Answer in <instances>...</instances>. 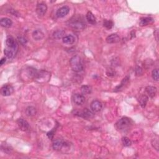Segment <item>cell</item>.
Wrapping results in <instances>:
<instances>
[{
  "instance_id": "cell-14",
  "label": "cell",
  "mask_w": 159,
  "mask_h": 159,
  "mask_svg": "<svg viewBox=\"0 0 159 159\" xmlns=\"http://www.w3.org/2000/svg\"><path fill=\"white\" fill-rule=\"evenodd\" d=\"M17 123L21 131H28L30 129V125L29 123L24 119H19L17 121Z\"/></svg>"
},
{
  "instance_id": "cell-29",
  "label": "cell",
  "mask_w": 159,
  "mask_h": 159,
  "mask_svg": "<svg viewBox=\"0 0 159 159\" xmlns=\"http://www.w3.org/2000/svg\"><path fill=\"white\" fill-rule=\"evenodd\" d=\"M152 76L155 81L158 80V69H154L152 73Z\"/></svg>"
},
{
  "instance_id": "cell-34",
  "label": "cell",
  "mask_w": 159,
  "mask_h": 159,
  "mask_svg": "<svg viewBox=\"0 0 159 159\" xmlns=\"http://www.w3.org/2000/svg\"><path fill=\"white\" fill-rule=\"evenodd\" d=\"M6 58H5V57H4V58H3L1 60V61H0V65H3V64H5V63L6 62Z\"/></svg>"
},
{
  "instance_id": "cell-28",
  "label": "cell",
  "mask_w": 159,
  "mask_h": 159,
  "mask_svg": "<svg viewBox=\"0 0 159 159\" xmlns=\"http://www.w3.org/2000/svg\"><path fill=\"white\" fill-rule=\"evenodd\" d=\"M104 26L108 29H111L113 27V22L111 20H105L104 23H103Z\"/></svg>"
},
{
  "instance_id": "cell-30",
  "label": "cell",
  "mask_w": 159,
  "mask_h": 159,
  "mask_svg": "<svg viewBox=\"0 0 159 159\" xmlns=\"http://www.w3.org/2000/svg\"><path fill=\"white\" fill-rule=\"evenodd\" d=\"M1 148H2V150H4V152L6 153H9V152H11V151L12 150V149H11V147L7 145H5V147L1 146Z\"/></svg>"
},
{
  "instance_id": "cell-26",
  "label": "cell",
  "mask_w": 159,
  "mask_h": 159,
  "mask_svg": "<svg viewBox=\"0 0 159 159\" xmlns=\"http://www.w3.org/2000/svg\"><path fill=\"white\" fill-rule=\"evenodd\" d=\"M129 77L128 76H126V77H125L124 78L123 80V81H122V82L120 84V85L119 86H117L116 87V88L114 89V91H119L121 90L122 88H123L124 85H125L127 83H128V81H129Z\"/></svg>"
},
{
  "instance_id": "cell-13",
  "label": "cell",
  "mask_w": 159,
  "mask_h": 159,
  "mask_svg": "<svg viewBox=\"0 0 159 159\" xmlns=\"http://www.w3.org/2000/svg\"><path fill=\"white\" fill-rule=\"evenodd\" d=\"M91 109L94 113H98L102 109L103 105L102 103L98 100H94L92 101L90 105Z\"/></svg>"
},
{
  "instance_id": "cell-15",
  "label": "cell",
  "mask_w": 159,
  "mask_h": 159,
  "mask_svg": "<svg viewBox=\"0 0 159 159\" xmlns=\"http://www.w3.org/2000/svg\"><path fill=\"white\" fill-rule=\"evenodd\" d=\"M106 40L108 44H115L120 41V38L116 34H112L107 37Z\"/></svg>"
},
{
  "instance_id": "cell-19",
  "label": "cell",
  "mask_w": 159,
  "mask_h": 159,
  "mask_svg": "<svg viewBox=\"0 0 159 159\" xmlns=\"http://www.w3.org/2000/svg\"><path fill=\"white\" fill-rule=\"evenodd\" d=\"M153 19L150 17H143L140 19L139 21V25L140 26H146L149 24H150Z\"/></svg>"
},
{
  "instance_id": "cell-10",
  "label": "cell",
  "mask_w": 159,
  "mask_h": 159,
  "mask_svg": "<svg viewBox=\"0 0 159 159\" xmlns=\"http://www.w3.org/2000/svg\"><path fill=\"white\" fill-rule=\"evenodd\" d=\"M73 101L76 105H82L85 102V98L83 95L76 93L73 96Z\"/></svg>"
},
{
  "instance_id": "cell-11",
  "label": "cell",
  "mask_w": 159,
  "mask_h": 159,
  "mask_svg": "<svg viewBox=\"0 0 159 159\" xmlns=\"http://www.w3.org/2000/svg\"><path fill=\"white\" fill-rule=\"evenodd\" d=\"M70 12V8L68 6H64L59 8L56 13V16L58 18H62L66 16Z\"/></svg>"
},
{
  "instance_id": "cell-16",
  "label": "cell",
  "mask_w": 159,
  "mask_h": 159,
  "mask_svg": "<svg viewBox=\"0 0 159 159\" xmlns=\"http://www.w3.org/2000/svg\"><path fill=\"white\" fill-rule=\"evenodd\" d=\"M0 24L2 27L5 28H9L12 26L13 21L11 19L8 17H3L1 18L0 21Z\"/></svg>"
},
{
  "instance_id": "cell-31",
  "label": "cell",
  "mask_w": 159,
  "mask_h": 159,
  "mask_svg": "<svg viewBox=\"0 0 159 159\" xmlns=\"http://www.w3.org/2000/svg\"><path fill=\"white\" fill-rule=\"evenodd\" d=\"M18 40H19V42L21 44H23V45H24V44H26L28 42L27 39L24 38V37H19V38H18Z\"/></svg>"
},
{
  "instance_id": "cell-1",
  "label": "cell",
  "mask_w": 159,
  "mask_h": 159,
  "mask_svg": "<svg viewBox=\"0 0 159 159\" xmlns=\"http://www.w3.org/2000/svg\"><path fill=\"white\" fill-rule=\"evenodd\" d=\"M6 47L4 50L5 56L9 59L13 58L18 49L17 43L13 37H8L6 40Z\"/></svg>"
},
{
  "instance_id": "cell-22",
  "label": "cell",
  "mask_w": 159,
  "mask_h": 159,
  "mask_svg": "<svg viewBox=\"0 0 159 159\" xmlns=\"http://www.w3.org/2000/svg\"><path fill=\"white\" fill-rule=\"evenodd\" d=\"M86 17H87V21L90 24L94 25V24H95L96 23H97V19H96V17L94 16V14L92 13L91 12H90V11L88 12L87 14Z\"/></svg>"
},
{
  "instance_id": "cell-17",
  "label": "cell",
  "mask_w": 159,
  "mask_h": 159,
  "mask_svg": "<svg viewBox=\"0 0 159 159\" xmlns=\"http://www.w3.org/2000/svg\"><path fill=\"white\" fill-rule=\"evenodd\" d=\"M32 38L36 40H40L44 39V34L42 31L37 29V30H35L34 32H33Z\"/></svg>"
},
{
  "instance_id": "cell-24",
  "label": "cell",
  "mask_w": 159,
  "mask_h": 159,
  "mask_svg": "<svg viewBox=\"0 0 159 159\" xmlns=\"http://www.w3.org/2000/svg\"><path fill=\"white\" fill-rule=\"evenodd\" d=\"M81 91L83 95H89L91 93L92 88L89 85H83L81 87Z\"/></svg>"
},
{
  "instance_id": "cell-6",
  "label": "cell",
  "mask_w": 159,
  "mask_h": 159,
  "mask_svg": "<svg viewBox=\"0 0 159 159\" xmlns=\"http://www.w3.org/2000/svg\"><path fill=\"white\" fill-rule=\"evenodd\" d=\"M50 78V73L46 70H40L38 72L35 80L40 83H43L48 82Z\"/></svg>"
},
{
  "instance_id": "cell-25",
  "label": "cell",
  "mask_w": 159,
  "mask_h": 159,
  "mask_svg": "<svg viewBox=\"0 0 159 159\" xmlns=\"http://www.w3.org/2000/svg\"><path fill=\"white\" fill-rule=\"evenodd\" d=\"M65 34V32L62 30H57L55 32H54L53 34V37L54 39H59L61 38H64V36Z\"/></svg>"
},
{
  "instance_id": "cell-3",
  "label": "cell",
  "mask_w": 159,
  "mask_h": 159,
  "mask_svg": "<svg viewBox=\"0 0 159 159\" xmlns=\"http://www.w3.org/2000/svg\"><path fill=\"white\" fill-rule=\"evenodd\" d=\"M70 65L73 71L75 72H80L83 70L82 60L78 55H74L70 58Z\"/></svg>"
},
{
  "instance_id": "cell-21",
  "label": "cell",
  "mask_w": 159,
  "mask_h": 159,
  "mask_svg": "<svg viewBox=\"0 0 159 159\" xmlns=\"http://www.w3.org/2000/svg\"><path fill=\"white\" fill-rule=\"evenodd\" d=\"M25 114L29 117L34 116L37 114V109L34 106H29L25 109Z\"/></svg>"
},
{
  "instance_id": "cell-2",
  "label": "cell",
  "mask_w": 159,
  "mask_h": 159,
  "mask_svg": "<svg viewBox=\"0 0 159 159\" xmlns=\"http://www.w3.org/2000/svg\"><path fill=\"white\" fill-rule=\"evenodd\" d=\"M68 25L75 30L82 31L86 28V23L80 16H76L69 20Z\"/></svg>"
},
{
  "instance_id": "cell-8",
  "label": "cell",
  "mask_w": 159,
  "mask_h": 159,
  "mask_svg": "<svg viewBox=\"0 0 159 159\" xmlns=\"http://www.w3.org/2000/svg\"><path fill=\"white\" fill-rule=\"evenodd\" d=\"M75 115L81 117H83L84 119H90L93 116V114L90 110H89L87 108L83 109L82 111H76L75 112Z\"/></svg>"
},
{
  "instance_id": "cell-27",
  "label": "cell",
  "mask_w": 159,
  "mask_h": 159,
  "mask_svg": "<svg viewBox=\"0 0 159 159\" xmlns=\"http://www.w3.org/2000/svg\"><path fill=\"white\" fill-rule=\"evenodd\" d=\"M122 142H123V145L125 147L131 146L132 144L131 140L128 138H127V137H124V138H122Z\"/></svg>"
},
{
  "instance_id": "cell-9",
  "label": "cell",
  "mask_w": 159,
  "mask_h": 159,
  "mask_svg": "<svg viewBox=\"0 0 159 159\" xmlns=\"http://www.w3.org/2000/svg\"><path fill=\"white\" fill-rule=\"evenodd\" d=\"M47 11V6L46 3H38L36 6V13L40 16H43L45 15Z\"/></svg>"
},
{
  "instance_id": "cell-7",
  "label": "cell",
  "mask_w": 159,
  "mask_h": 159,
  "mask_svg": "<svg viewBox=\"0 0 159 159\" xmlns=\"http://www.w3.org/2000/svg\"><path fill=\"white\" fill-rule=\"evenodd\" d=\"M52 147L55 150L60 151L62 150H67L66 149H68V145L64 141H63L62 140L57 139L55 140H54V142H53L52 144Z\"/></svg>"
},
{
  "instance_id": "cell-23",
  "label": "cell",
  "mask_w": 159,
  "mask_h": 159,
  "mask_svg": "<svg viewBox=\"0 0 159 159\" xmlns=\"http://www.w3.org/2000/svg\"><path fill=\"white\" fill-rule=\"evenodd\" d=\"M139 103L140 105L141 106L142 108H144L146 106V105L148 101V97H147L146 95H142L139 98Z\"/></svg>"
},
{
  "instance_id": "cell-12",
  "label": "cell",
  "mask_w": 159,
  "mask_h": 159,
  "mask_svg": "<svg viewBox=\"0 0 159 159\" xmlns=\"http://www.w3.org/2000/svg\"><path fill=\"white\" fill-rule=\"evenodd\" d=\"M14 92V88L11 85H5L1 88V93L3 97H8L11 95Z\"/></svg>"
},
{
  "instance_id": "cell-33",
  "label": "cell",
  "mask_w": 159,
  "mask_h": 159,
  "mask_svg": "<svg viewBox=\"0 0 159 159\" xmlns=\"http://www.w3.org/2000/svg\"><path fill=\"white\" fill-rule=\"evenodd\" d=\"M155 144V145H156V148H157V150H158V141L157 139H154L152 140V144Z\"/></svg>"
},
{
  "instance_id": "cell-18",
  "label": "cell",
  "mask_w": 159,
  "mask_h": 159,
  "mask_svg": "<svg viewBox=\"0 0 159 159\" xmlns=\"http://www.w3.org/2000/svg\"><path fill=\"white\" fill-rule=\"evenodd\" d=\"M146 91L147 93V94L149 95V97L150 98H154L155 97V95H156L157 92V88L154 87H152V86L147 87L146 88Z\"/></svg>"
},
{
  "instance_id": "cell-32",
  "label": "cell",
  "mask_w": 159,
  "mask_h": 159,
  "mask_svg": "<svg viewBox=\"0 0 159 159\" xmlns=\"http://www.w3.org/2000/svg\"><path fill=\"white\" fill-rule=\"evenodd\" d=\"M136 73L137 74V75H141L143 73L142 69L140 68V66H138V67L136 68Z\"/></svg>"
},
{
  "instance_id": "cell-4",
  "label": "cell",
  "mask_w": 159,
  "mask_h": 159,
  "mask_svg": "<svg viewBox=\"0 0 159 159\" xmlns=\"http://www.w3.org/2000/svg\"><path fill=\"white\" fill-rule=\"evenodd\" d=\"M37 73H38V71L36 69L31 67V66H28V67H25L24 70H22L21 76L22 79L24 80L35 79Z\"/></svg>"
},
{
  "instance_id": "cell-5",
  "label": "cell",
  "mask_w": 159,
  "mask_h": 159,
  "mask_svg": "<svg viewBox=\"0 0 159 159\" xmlns=\"http://www.w3.org/2000/svg\"><path fill=\"white\" fill-rule=\"evenodd\" d=\"M132 122L131 119H129L128 117H124L121 118L120 120L118 121L115 126L117 130L123 131L125 130H127L128 128L131 127V125H132Z\"/></svg>"
},
{
  "instance_id": "cell-20",
  "label": "cell",
  "mask_w": 159,
  "mask_h": 159,
  "mask_svg": "<svg viewBox=\"0 0 159 159\" xmlns=\"http://www.w3.org/2000/svg\"><path fill=\"white\" fill-rule=\"evenodd\" d=\"M75 39L74 38V36L72 35H67L64 37V38L62 39V41L65 44H68V45H71L75 42Z\"/></svg>"
}]
</instances>
